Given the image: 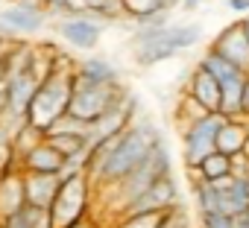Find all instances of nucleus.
Instances as JSON below:
<instances>
[{
    "mask_svg": "<svg viewBox=\"0 0 249 228\" xmlns=\"http://www.w3.org/2000/svg\"><path fill=\"white\" fill-rule=\"evenodd\" d=\"M164 141V132L156 120L150 117H138L126 132H120L111 144L100 147L91 152L88 158V170L85 176L91 179V187L94 190H106V187H114L117 181L126 179L159 144Z\"/></svg>",
    "mask_w": 249,
    "mask_h": 228,
    "instance_id": "1",
    "label": "nucleus"
},
{
    "mask_svg": "<svg viewBox=\"0 0 249 228\" xmlns=\"http://www.w3.org/2000/svg\"><path fill=\"white\" fill-rule=\"evenodd\" d=\"M73 62L68 56H56L50 73L41 79L30 108H27V123L47 132L62 114H68V102H71V91H73Z\"/></svg>",
    "mask_w": 249,
    "mask_h": 228,
    "instance_id": "2",
    "label": "nucleus"
},
{
    "mask_svg": "<svg viewBox=\"0 0 249 228\" xmlns=\"http://www.w3.org/2000/svg\"><path fill=\"white\" fill-rule=\"evenodd\" d=\"M167 173H170V152H167V144L161 141L123 181H117L114 187H106V190H114V193L100 196V199L106 202L108 211H117V216H120L138 196H144V193H147L159 179H164ZM106 190H94V193H106Z\"/></svg>",
    "mask_w": 249,
    "mask_h": 228,
    "instance_id": "3",
    "label": "nucleus"
},
{
    "mask_svg": "<svg viewBox=\"0 0 249 228\" xmlns=\"http://www.w3.org/2000/svg\"><path fill=\"white\" fill-rule=\"evenodd\" d=\"M138 108H141L138 97L126 88V91H123V94L100 114V117L88 126V149L94 152V149L111 144L120 132H126V129L138 120Z\"/></svg>",
    "mask_w": 249,
    "mask_h": 228,
    "instance_id": "4",
    "label": "nucleus"
},
{
    "mask_svg": "<svg viewBox=\"0 0 249 228\" xmlns=\"http://www.w3.org/2000/svg\"><path fill=\"white\" fill-rule=\"evenodd\" d=\"M94 187L88 176H76L71 181H62L53 205H50V222L53 228H76L91 205Z\"/></svg>",
    "mask_w": 249,
    "mask_h": 228,
    "instance_id": "5",
    "label": "nucleus"
},
{
    "mask_svg": "<svg viewBox=\"0 0 249 228\" xmlns=\"http://www.w3.org/2000/svg\"><path fill=\"white\" fill-rule=\"evenodd\" d=\"M123 91H126V88H123V82L120 85H91V82H85V79H79L73 73V91H71L68 114L91 126Z\"/></svg>",
    "mask_w": 249,
    "mask_h": 228,
    "instance_id": "6",
    "label": "nucleus"
},
{
    "mask_svg": "<svg viewBox=\"0 0 249 228\" xmlns=\"http://www.w3.org/2000/svg\"><path fill=\"white\" fill-rule=\"evenodd\" d=\"M226 120L229 117H223L220 111H211V114H202L188 129H182V158L188 170H196L211 152H217L214 141H217V132L226 126Z\"/></svg>",
    "mask_w": 249,
    "mask_h": 228,
    "instance_id": "7",
    "label": "nucleus"
},
{
    "mask_svg": "<svg viewBox=\"0 0 249 228\" xmlns=\"http://www.w3.org/2000/svg\"><path fill=\"white\" fill-rule=\"evenodd\" d=\"M182 205V196H179V181L173 173H167L164 179H159L144 196H138L120 216H138V213H167L173 208Z\"/></svg>",
    "mask_w": 249,
    "mask_h": 228,
    "instance_id": "8",
    "label": "nucleus"
},
{
    "mask_svg": "<svg viewBox=\"0 0 249 228\" xmlns=\"http://www.w3.org/2000/svg\"><path fill=\"white\" fill-rule=\"evenodd\" d=\"M56 33L76 50H94L103 38V24L88 12H73L56 21Z\"/></svg>",
    "mask_w": 249,
    "mask_h": 228,
    "instance_id": "9",
    "label": "nucleus"
},
{
    "mask_svg": "<svg viewBox=\"0 0 249 228\" xmlns=\"http://www.w3.org/2000/svg\"><path fill=\"white\" fill-rule=\"evenodd\" d=\"M208 50H214V53L223 56L229 65H234L240 73L249 76V41H246V33H243L240 21L223 27V30L214 35V41H211Z\"/></svg>",
    "mask_w": 249,
    "mask_h": 228,
    "instance_id": "10",
    "label": "nucleus"
},
{
    "mask_svg": "<svg viewBox=\"0 0 249 228\" xmlns=\"http://www.w3.org/2000/svg\"><path fill=\"white\" fill-rule=\"evenodd\" d=\"M47 12L41 9V3L36 0H21V3H12L0 12V24H3L12 35H27V33H38L47 24Z\"/></svg>",
    "mask_w": 249,
    "mask_h": 228,
    "instance_id": "11",
    "label": "nucleus"
},
{
    "mask_svg": "<svg viewBox=\"0 0 249 228\" xmlns=\"http://www.w3.org/2000/svg\"><path fill=\"white\" fill-rule=\"evenodd\" d=\"M185 97H188L191 102H196L205 114L220 111V82H217L211 73H205L199 65L191 70V79H188Z\"/></svg>",
    "mask_w": 249,
    "mask_h": 228,
    "instance_id": "12",
    "label": "nucleus"
},
{
    "mask_svg": "<svg viewBox=\"0 0 249 228\" xmlns=\"http://www.w3.org/2000/svg\"><path fill=\"white\" fill-rule=\"evenodd\" d=\"M62 164H65V158L47 141H41L38 147H33L27 155L18 158L15 170H21V173H41V176H59Z\"/></svg>",
    "mask_w": 249,
    "mask_h": 228,
    "instance_id": "13",
    "label": "nucleus"
},
{
    "mask_svg": "<svg viewBox=\"0 0 249 228\" xmlns=\"http://www.w3.org/2000/svg\"><path fill=\"white\" fill-rule=\"evenodd\" d=\"M62 181L59 176H41V173H24V202L41 211H50Z\"/></svg>",
    "mask_w": 249,
    "mask_h": 228,
    "instance_id": "14",
    "label": "nucleus"
},
{
    "mask_svg": "<svg viewBox=\"0 0 249 228\" xmlns=\"http://www.w3.org/2000/svg\"><path fill=\"white\" fill-rule=\"evenodd\" d=\"M24 173L21 170H9L0 176V222L15 216L24 208Z\"/></svg>",
    "mask_w": 249,
    "mask_h": 228,
    "instance_id": "15",
    "label": "nucleus"
},
{
    "mask_svg": "<svg viewBox=\"0 0 249 228\" xmlns=\"http://www.w3.org/2000/svg\"><path fill=\"white\" fill-rule=\"evenodd\" d=\"M73 73L91 85H120V70L103 56H85L76 62Z\"/></svg>",
    "mask_w": 249,
    "mask_h": 228,
    "instance_id": "16",
    "label": "nucleus"
},
{
    "mask_svg": "<svg viewBox=\"0 0 249 228\" xmlns=\"http://www.w3.org/2000/svg\"><path fill=\"white\" fill-rule=\"evenodd\" d=\"M246 138H249V123L246 120H226V126L217 132V141H214V149L220 155H240L243 147H246Z\"/></svg>",
    "mask_w": 249,
    "mask_h": 228,
    "instance_id": "17",
    "label": "nucleus"
},
{
    "mask_svg": "<svg viewBox=\"0 0 249 228\" xmlns=\"http://www.w3.org/2000/svg\"><path fill=\"white\" fill-rule=\"evenodd\" d=\"M243 82L246 73H237L220 85V114L229 120H243Z\"/></svg>",
    "mask_w": 249,
    "mask_h": 228,
    "instance_id": "18",
    "label": "nucleus"
},
{
    "mask_svg": "<svg viewBox=\"0 0 249 228\" xmlns=\"http://www.w3.org/2000/svg\"><path fill=\"white\" fill-rule=\"evenodd\" d=\"M246 211H249V190H246V184H243L240 176H231L229 187L220 190V213H226V216H240V213H246Z\"/></svg>",
    "mask_w": 249,
    "mask_h": 228,
    "instance_id": "19",
    "label": "nucleus"
},
{
    "mask_svg": "<svg viewBox=\"0 0 249 228\" xmlns=\"http://www.w3.org/2000/svg\"><path fill=\"white\" fill-rule=\"evenodd\" d=\"M191 193H194L196 216H202V213H217V211H220V190H217L211 181H202V179H196V176H194Z\"/></svg>",
    "mask_w": 249,
    "mask_h": 228,
    "instance_id": "20",
    "label": "nucleus"
},
{
    "mask_svg": "<svg viewBox=\"0 0 249 228\" xmlns=\"http://www.w3.org/2000/svg\"><path fill=\"white\" fill-rule=\"evenodd\" d=\"M3 228H53L50 222V211H41V208H33V205H24L15 216L0 222Z\"/></svg>",
    "mask_w": 249,
    "mask_h": 228,
    "instance_id": "21",
    "label": "nucleus"
},
{
    "mask_svg": "<svg viewBox=\"0 0 249 228\" xmlns=\"http://www.w3.org/2000/svg\"><path fill=\"white\" fill-rule=\"evenodd\" d=\"M194 176L202 179V181L217 184V181H223V179L231 176V158H229V155H220V152H211V155L194 170Z\"/></svg>",
    "mask_w": 249,
    "mask_h": 228,
    "instance_id": "22",
    "label": "nucleus"
},
{
    "mask_svg": "<svg viewBox=\"0 0 249 228\" xmlns=\"http://www.w3.org/2000/svg\"><path fill=\"white\" fill-rule=\"evenodd\" d=\"M44 141L68 161L73 155H82V152H91L88 149V138L85 135H44Z\"/></svg>",
    "mask_w": 249,
    "mask_h": 228,
    "instance_id": "23",
    "label": "nucleus"
},
{
    "mask_svg": "<svg viewBox=\"0 0 249 228\" xmlns=\"http://www.w3.org/2000/svg\"><path fill=\"white\" fill-rule=\"evenodd\" d=\"M196 65H199L205 73H211V76H214L220 85H223L226 79H231V76H237V73H240L234 65H229V62H226L223 56H217L214 50H205V53L199 56V62H196Z\"/></svg>",
    "mask_w": 249,
    "mask_h": 228,
    "instance_id": "24",
    "label": "nucleus"
},
{
    "mask_svg": "<svg viewBox=\"0 0 249 228\" xmlns=\"http://www.w3.org/2000/svg\"><path fill=\"white\" fill-rule=\"evenodd\" d=\"M173 56H176V53H173L167 44H161V38H159V41H153V44L135 50V65H138V67H153V65H161V62H167V59H173Z\"/></svg>",
    "mask_w": 249,
    "mask_h": 228,
    "instance_id": "25",
    "label": "nucleus"
},
{
    "mask_svg": "<svg viewBox=\"0 0 249 228\" xmlns=\"http://www.w3.org/2000/svg\"><path fill=\"white\" fill-rule=\"evenodd\" d=\"M44 135H85V138H88V123L71 117V114H62V117H59Z\"/></svg>",
    "mask_w": 249,
    "mask_h": 228,
    "instance_id": "26",
    "label": "nucleus"
},
{
    "mask_svg": "<svg viewBox=\"0 0 249 228\" xmlns=\"http://www.w3.org/2000/svg\"><path fill=\"white\" fill-rule=\"evenodd\" d=\"M164 213H138V216H120L114 228H159Z\"/></svg>",
    "mask_w": 249,
    "mask_h": 228,
    "instance_id": "27",
    "label": "nucleus"
},
{
    "mask_svg": "<svg viewBox=\"0 0 249 228\" xmlns=\"http://www.w3.org/2000/svg\"><path fill=\"white\" fill-rule=\"evenodd\" d=\"M159 228H191V219L185 216V211H182V205H179V208H173V211L164 213V219H161Z\"/></svg>",
    "mask_w": 249,
    "mask_h": 228,
    "instance_id": "28",
    "label": "nucleus"
},
{
    "mask_svg": "<svg viewBox=\"0 0 249 228\" xmlns=\"http://www.w3.org/2000/svg\"><path fill=\"white\" fill-rule=\"evenodd\" d=\"M199 228H234L231 225V216H226V213H202L199 216Z\"/></svg>",
    "mask_w": 249,
    "mask_h": 228,
    "instance_id": "29",
    "label": "nucleus"
},
{
    "mask_svg": "<svg viewBox=\"0 0 249 228\" xmlns=\"http://www.w3.org/2000/svg\"><path fill=\"white\" fill-rule=\"evenodd\" d=\"M226 6L231 9V12H237V15H249V0H226Z\"/></svg>",
    "mask_w": 249,
    "mask_h": 228,
    "instance_id": "30",
    "label": "nucleus"
},
{
    "mask_svg": "<svg viewBox=\"0 0 249 228\" xmlns=\"http://www.w3.org/2000/svg\"><path fill=\"white\" fill-rule=\"evenodd\" d=\"M103 3H106V0H79V9H82V12H88V15H94Z\"/></svg>",
    "mask_w": 249,
    "mask_h": 228,
    "instance_id": "31",
    "label": "nucleus"
},
{
    "mask_svg": "<svg viewBox=\"0 0 249 228\" xmlns=\"http://www.w3.org/2000/svg\"><path fill=\"white\" fill-rule=\"evenodd\" d=\"M243 120L249 123V76L243 82Z\"/></svg>",
    "mask_w": 249,
    "mask_h": 228,
    "instance_id": "32",
    "label": "nucleus"
},
{
    "mask_svg": "<svg viewBox=\"0 0 249 228\" xmlns=\"http://www.w3.org/2000/svg\"><path fill=\"white\" fill-rule=\"evenodd\" d=\"M199 6H202V0H182L179 9H182V12H196Z\"/></svg>",
    "mask_w": 249,
    "mask_h": 228,
    "instance_id": "33",
    "label": "nucleus"
},
{
    "mask_svg": "<svg viewBox=\"0 0 249 228\" xmlns=\"http://www.w3.org/2000/svg\"><path fill=\"white\" fill-rule=\"evenodd\" d=\"M6 108V76L0 73V111Z\"/></svg>",
    "mask_w": 249,
    "mask_h": 228,
    "instance_id": "34",
    "label": "nucleus"
},
{
    "mask_svg": "<svg viewBox=\"0 0 249 228\" xmlns=\"http://www.w3.org/2000/svg\"><path fill=\"white\" fill-rule=\"evenodd\" d=\"M231 225H234V228H249V216H246V213H240V216H231Z\"/></svg>",
    "mask_w": 249,
    "mask_h": 228,
    "instance_id": "35",
    "label": "nucleus"
},
{
    "mask_svg": "<svg viewBox=\"0 0 249 228\" xmlns=\"http://www.w3.org/2000/svg\"><path fill=\"white\" fill-rule=\"evenodd\" d=\"M240 27H243V33H246V41H249V15H246V18L240 21Z\"/></svg>",
    "mask_w": 249,
    "mask_h": 228,
    "instance_id": "36",
    "label": "nucleus"
},
{
    "mask_svg": "<svg viewBox=\"0 0 249 228\" xmlns=\"http://www.w3.org/2000/svg\"><path fill=\"white\" fill-rule=\"evenodd\" d=\"M240 179H243V184H246V190H249V167L243 170V176H240Z\"/></svg>",
    "mask_w": 249,
    "mask_h": 228,
    "instance_id": "37",
    "label": "nucleus"
},
{
    "mask_svg": "<svg viewBox=\"0 0 249 228\" xmlns=\"http://www.w3.org/2000/svg\"><path fill=\"white\" fill-rule=\"evenodd\" d=\"M243 155L249 158V138H246V147H243Z\"/></svg>",
    "mask_w": 249,
    "mask_h": 228,
    "instance_id": "38",
    "label": "nucleus"
},
{
    "mask_svg": "<svg viewBox=\"0 0 249 228\" xmlns=\"http://www.w3.org/2000/svg\"><path fill=\"white\" fill-rule=\"evenodd\" d=\"M12 3H21V0H12Z\"/></svg>",
    "mask_w": 249,
    "mask_h": 228,
    "instance_id": "39",
    "label": "nucleus"
},
{
    "mask_svg": "<svg viewBox=\"0 0 249 228\" xmlns=\"http://www.w3.org/2000/svg\"><path fill=\"white\" fill-rule=\"evenodd\" d=\"M246 216H249V211H246Z\"/></svg>",
    "mask_w": 249,
    "mask_h": 228,
    "instance_id": "40",
    "label": "nucleus"
},
{
    "mask_svg": "<svg viewBox=\"0 0 249 228\" xmlns=\"http://www.w3.org/2000/svg\"><path fill=\"white\" fill-rule=\"evenodd\" d=\"M0 228H3V225H0Z\"/></svg>",
    "mask_w": 249,
    "mask_h": 228,
    "instance_id": "41",
    "label": "nucleus"
}]
</instances>
